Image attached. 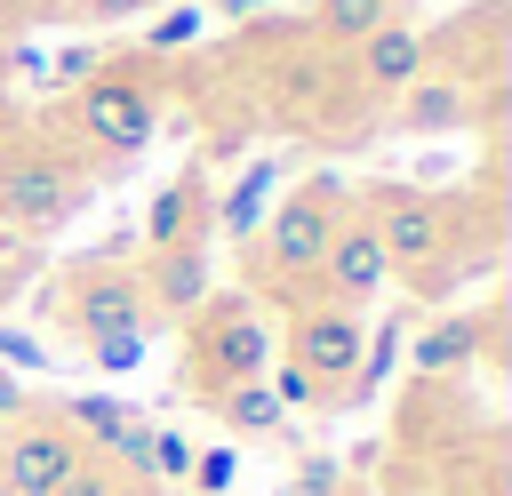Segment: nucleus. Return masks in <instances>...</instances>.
Segmentation results:
<instances>
[{"label":"nucleus","instance_id":"nucleus-1","mask_svg":"<svg viewBox=\"0 0 512 496\" xmlns=\"http://www.w3.org/2000/svg\"><path fill=\"white\" fill-rule=\"evenodd\" d=\"M352 208V184L344 176H296L272 208H264V224H256V240L240 248V280H248V296H296L304 304V288H312V264H320V248H328V232H336V216Z\"/></svg>","mask_w":512,"mask_h":496},{"label":"nucleus","instance_id":"nucleus-2","mask_svg":"<svg viewBox=\"0 0 512 496\" xmlns=\"http://www.w3.org/2000/svg\"><path fill=\"white\" fill-rule=\"evenodd\" d=\"M88 192H96V168H88L72 144H56V136H40V128L0 136V224H8V232L40 240V232L72 224V216L88 208Z\"/></svg>","mask_w":512,"mask_h":496},{"label":"nucleus","instance_id":"nucleus-3","mask_svg":"<svg viewBox=\"0 0 512 496\" xmlns=\"http://www.w3.org/2000/svg\"><path fill=\"white\" fill-rule=\"evenodd\" d=\"M272 368V320L248 288L232 296H200V312L184 320V368H176V392L184 400H216L224 384H248Z\"/></svg>","mask_w":512,"mask_h":496},{"label":"nucleus","instance_id":"nucleus-4","mask_svg":"<svg viewBox=\"0 0 512 496\" xmlns=\"http://www.w3.org/2000/svg\"><path fill=\"white\" fill-rule=\"evenodd\" d=\"M160 128V80L152 72H128V64H96L72 104H64V136L96 160H136Z\"/></svg>","mask_w":512,"mask_h":496},{"label":"nucleus","instance_id":"nucleus-5","mask_svg":"<svg viewBox=\"0 0 512 496\" xmlns=\"http://www.w3.org/2000/svg\"><path fill=\"white\" fill-rule=\"evenodd\" d=\"M48 320H56L64 336H80V344H96V336H128V328L152 336L144 280H136V264H120V248H96V256L64 264L56 288H48Z\"/></svg>","mask_w":512,"mask_h":496},{"label":"nucleus","instance_id":"nucleus-6","mask_svg":"<svg viewBox=\"0 0 512 496\" xmlns=\"http://www.w3.org/2000/svg\"><path fill=\"white\" fill-rule=\"evenodd\" d=\"M360 344H368V312H352V304L304 296L296 320H288V368L312 384L320 408H344V384H352V368H360Z\"/></svg>","mask_w":512,"mask_h":496},{"label":"nucleus","instance_id":"nucleus-7","mask_svg":"<svg viewBox=\"0 0 512 496\" xmlns=\"http://www.w3.org/2000/svg\"><path fill=\"white\" fill-rule=\"evenodd\" d=\"M80 464H88V448L64 432L56 408H24L0 424V496H56Z\"/></svg>","mask_w":512,"mask_h":496},{"label":"nucleus","instance_id":"nucleus-8","mask_svg":"<svg viewBox=\"0 0 512 496\" xmlns=\"http://www.w3.org/2000/svg\"><path fill=\"white\" fill-rule=\"evenodd\" d=\"M384 248H376V224H368V208H360V192H352V208L336 216V232H328V248H320V264H312V288L304 296H320V304H352V312H368L376 296H384Z\"/></svg>","mask_w":512,"mask_h":496},{"label":"nucleus","instance_id":"nucleus-9","mask_svg":"<svg viewBox=\"0 0 512 496\" xmlns=\"http://www.w3.org/2000/svg\"><path fill=\"white\" fill-rule=\"evenodd\" d=\"M488 344H496V304L488 312H432L408 336V360H416L424 384H456V376H472L488 360Z\"/></svg>","mask_w":512,"mask_h":496},{"label":"nucleus","instance_id":"nucleus-10","mask_svg":"<svg viewBox=\"0 0 512 496\" xmlns=\"http://www.w3.org/2000/svg\"><path fill=\"white\" fill-rule=\"evenodd\" d=\"M480 120V88L464 80V72H440V64H424L400 96H392V128L400 136H456V128H472Z\"/></svg>","mask_w":512,"mask_h":496},{"label":"nucleus","instance_id":"nucleus-11","mask_svg":"<svg viewBox=\"0 0 512 496\" xmlns=\"http://www.w3.org/2000/svg\"><path fill=\"white\" fill-rule=\"evenodd\" d=\"M136 280H144V312H152V328H184V320L200 312V296H208V240L136 256Z\"/></svg>","mask_w":512,"mask_h":496},{"label":"nucleus","instance_id":"nucleus-12","mask_svg":"<svg viewBox=\"0 0 512 496\" xmlns=\"http://www.w3.org/2000/svg\"><path fill=\"white\" fill-rule=\"evenodd\" d=\"M208 208H216V184H208V168H200V160H184V168L152 192V208H144V256H152V248L208 240Z\"/></svg>","mask_w":512,"mask_h":496},{"label":"nucleus","instance_id":"nucleus-13","mask_svg":"<svg viewBox=\"0 0 512 496\" xmlns=\"http://www.w3.org/2000/svg\"><path fill=\"white\" fill-rule=\"evenodd\" d=\"M424 64H432V40L416 32V16H408V24H384V32H368V40L352 48V80H360L376 104H392Z\"/></svg>","mask_w":512,"mask_h":496},{"label":"nucleus","instance_id":"nucleus-14","mask_svg":"<svg viewBox=\"0 0 512 496\" xmlns=\"http://www.w3.org/2000/svg\"><path fill=\"white\" fill-rule=\"evenodd\" d=\"M272 184H280V160H272V152H264V160H248V168L232 176V192H216L208 232H224L232 248H248V240H256V224H264V208H272Z\"/></svg>","mask_w":512,"mask_h":496},{"label":"nucleus","instance_id":"nucleus-15","mask_svg":"<svg viewBox=\"0 0 512 496\" xmlns=\"http://www.w3.org/2000/svg\"><path fill=\"white\" fill-rule=\"evenodd\" d=\"M232 440H272V432H288V408H280V392L264 384V376H248V384H224L216 400H200Z\"/></svg>","mask_w":512,"mask_h":496},{"label":"nucleus","instance_id":"nucleus-16","mask_svg":"<svg viewBox=\"0 0 512 496\" xmlns=\"http://www.w3.org/2000/svg\"><path fill=\"white\" fill-rule=\"evenodd\" d=\"M56 416H64V432H72V440H80L88 456H112V448H120V440H128V432L144 424V416H136L128 400H112V392H72V400H64Z\"/></svg>","mask_w":512,"mask_h":496},{"label":"nucleus","instance_id":"nucleus-17","mask_svg":"<svg viewBox=\"0 0 512 496\" xmlns=\"http://www.w3.org/2000/svg\"><path fill=\"white\" fill-rule=\"evenodd\" d=\"M408 8H416V0H312V32H320L328 48H360L368 32L408 24Z\"/></svg>","mask_w":512,"mask_h":496},{"label":"nucleus","instance_id":"nucleus-18","mask_svg":"<svg viewBox=\"0 0 512 496\" xmlns=\"http://www.w3.org/2000/svg\"><path fill=\"white\" fill-rule=\"evenodd\" d=\"M400 344H408V320H400V312H392L384 328H368V344H360V368H352V384H344V408H360V400H376V392H384V376H392Z\"/></svg>","mask_w":512,"mask_h":496},{"label":"nucleus","instance_id":"nucleus-19","mask_svg":"<svg viewBox=\"0 0 512 496\" xmlns=\"http://www.w3.org/2000/svg\"><path fill=\"white\" fill-rule=\"evenodd\" d=\"M336 488H344V464L320 456V448H304V456L288 464V488H280V496H336Z\"/></svg>","mask_w":512,"mask_h":496},{"label":"nucleus","instance_id":"nucleus-20","mask_svg":"<svg viewBox=\"0 0 512 496\" xmlns=\"http://www.w3.org/2000/svg\"><path fill=\"white\" fill-rule=\"evenodd\" d=\"M56 496H152V488H136V480H128V472H112L104 456H88V464H80Z\"/></svg>","mask_w":512,"mask_h":496},{"label":"nucleus","instance_id":"nucleus-21","mask_svg":"<svg viewBox=\"0 0 512 496\" xmlns=\"http://www.w3.org/2000/svg\"><path fill=\"white\" fill-rule=\"evenodd\" d=\"M144 344H152V336H136V328H128V336H96V344H88V360H96L104 376H128V368L144 360Z\"/></svg>","mask_w":512,"mask_h":496},{"label":"nucleus","instance_id":"nucleus-22","mask_svg":"<svg viewBox=\"0 0 512 496\" xmlns=\"http://www.w3.org/2000/svg\"><path fill=\"white\" fill-rule=\"evenodd\" d=\"M232 472H240V456H232V448H200L184 480H192L200 496H224V488H232Z\"/></svg>","mask_w":512,"mask_h":496},{"label":"nucleus","instance_id":"nucleus-23","mask_svg":"<svg viewBox=\"0 0 512 496\" xmlns=\"http://www.w3.org/2000/svg\"><path fill=\"white\" fill-rule=\"evenodd\" d=\"M0 368H48V344H40V336H24V328H8V320H0Z\"/></svg>","mask_w":512,"mask_h":496},{"label":"nucleus","instance_id":"nucleus-24","mask_svg":"<svg viewBox=\"0 0 512 496\" xmlns=\"http://www.w3.org/2000/svg\"><path fill=\"white\" fill-rule=\"evenodd\" d=\"M72 16H88V24H128V16H144L152 0H64Z\"/></svg>","mask_w":512,"mask_h":496},{"label":"nucleus","instance_id":"nucleus-25","mask_svg":"<svg viewBox=\"0 0 512 496\" xmlns=\"http://www.w3.org/2000/svg\"><path fill=\"white\" fill-rule=\"evenodd\" d=\"M192 32H200V8H176V16H160V24H152V48H184Z\"/></svg>","mask_w":512,"mask_h":496},{"label":"nucleus","instance_id":"nucleus-26","mask_svg":"<svg viewBox=\"0 0 512 496\" xmlns=\"http://www.w3.org/2000/svg\"><path fill=\"white\" fill-rule=\"evenodd\" d=\"M24 408H32V392H24V384L0 368V424H8V416H24Z\"/></svg>","mask_w":512,"mask_h":496},{"label":"nucleus","instance_id":"nucleus-27","mask_svg":"<svg viewBox=\"0 0 512 496\" xmlns=\"http://www.w3.org/2000/svg\"><path fill=\"white\" fill-rule=\"evenodd\" d=\"M336 496H392V488H384V480H344Z\"/></svg>","mask_w":512,"mask_h":496},{"label":"nucleus","instance_id":"nucleus-28","mask_svg":"<svg viewBox=\"0 0 512 496\" xmlns=\"http://www.w3.org/2000/svg\"><path fill=\"white\" fill-rule=\"evenodd\" d=\"M392 496H400V488H392ZM416 496H464V488H456V480H424Z\"/></svg>","mask_w":512,"mask_h":496},{"label":"nucleus","instance_id":"nucleus-29","mask_svg":"<svg viewBox=\"0 0 512 496\" xmlns=\"http://www.w3.org/2000/svg\"><path fill=\"white\" fill-rule=\"evenodd\" d=\"M0 136H8V104H0Z\"/></svg>","mask_w":512,"mask_h":496}]
</instances>
